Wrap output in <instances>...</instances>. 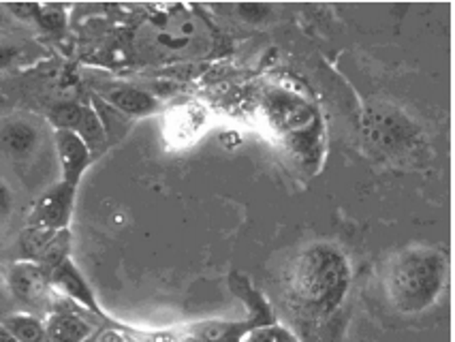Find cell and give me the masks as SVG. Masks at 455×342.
<instances>
[{"label":"cell","mask_w":455,"mask_h":342,"mask_svg":"<svg viewBox=\"0 0 455 342\" xmlns=\"http://www.w3.org/2000/svg\"><path fill=\"white\" fill-rule=\"evenodd\" d=\"M447 263L441 252L411 249L391 261L387 291L391 302L402 313H421L432 306L444 285Z\"/></svg>","instance_id":"6da1fadb"},{"label":"cell","mask_w":455,"mask_h":342,"mask_svg":"<svg viewBox=\"0 0 455 342\" xmlns=\"http://www.w3.org/2000/svg\"><path fill=\"white\" fill-rule=\"evenodd\" d=\"M348 267L336 251L327 246L306 251L295 263L293 291L306 306L330 310L340 302L347 289Z\"/></svg>","instance_id":"7a4b0ae2"},{"label":"cell","mask_w":455,"mask_h":342,"mask_svg":"<svg viewBox=\"0 0 455 342\" xmlns=\"http://www.w3.org/2000/svg\"><path fill=\"white\" fill-rule=\"evenodd\" d=\"M73 197H76V187L60 182L54 188H50L44 197L36 202L30 212L28 225L35 229L45 231H62L67 229L68 219H71Z\"/></svg>","instance_id":"3957f363"},{"label":"cell","mask_w":455,"mask_h":342,"mask_svg":"<svg viewBox=\"0 0 455 342\" xmlns=\"http://www.w3.org/2000/svg\"><path fill=\"white\" fill-rule=\"evenodd\" d=\"M9 291L28 306H41L47 299V274L33 261H18L7 272Z\"/></svg>","instance_id":"277c9868"},{"label":"cell","mask_w":455,"mask_h":342,"mask_svg":"<svg viewBox=\"0 0 455 342\" xmlns=\"http://www.w3.org/2000/svg\"><path fill=\"white\" fill-rule=\"evenodd\" d=\"M56 152L58 159H60L62 173H65V180L71 187H77L79 178L86 171L90 165V156L92 152L86 146V141L79 137L76 131H56Z\"/></svg>","instance_id":"5b68a950"},{"label":"cell","mask_w":455,"mask_h":342,"mask_svg":"<svg viewBox=\"0 0 455 342\" xmlns=\"http://www.w3.org/2000/svg\"><path fill=\"white\" fill-rule=\"evenodd\" d=\"M47 281H50V285L60 289L65 296L76 299V302L86 306L88 310H92V313L100 314L97 299H94L92 291H90L86 281H84V276L77 272V267L73 266L71 259L60 261L56 267H52V270L47 272Z\"/></svg>","instance_id":"8992f818"},{"label":"cell","mask_w":455,"mask_h":342,"mask_svg":"<svg viewBox=\"0 0 455 342\" xmlns=\"http://www.w3.org/2000/svg\"><path fill=\"white\" fill-rule=\"evenodd\" d=\"M39 146V131L33 124L13 120L4 124L0 131V150L13 161H24L33 156V152Z\"/></svg>","instance_id":"52a82bcc"},{"label":"cell","mask_w":455,"mask_h":342,"mask_svg":"<svg viewBox=\"0 0 455 342\" xmlns=\"http://www.w3.org/2000/svg\"><path fill=\"white\" fill-rule=\"evenodd\" d=\"M368 131L370 139L377 141L380 148H395V146L411 139V129L406 120H398L395 115L374 114L368 120Z\"/></svg>","instance_id":"ba28073f"},{"label":"cell","mask_w":455,"mask_h":342,"mask_svg":"<svg viewBox=\"0 0 455 342\" xmlns=\"http://www.w3.org/2000/svg\"><path fill=\"white\" fill-rule=\"evenodd\" d=\"M88 325L76 314L56 313L47 319L45 334L50 342H84L88 338Z\"/></svg>","instance_id":"9c48e42d"},{"label":"cell","mask_w":455,"mask_h":342,"mask_svg":"<svg viewBox=\"0 0 455 342\" xmlns=\"http://www.w3.org/2000/svg\"><path fill=\"white\" fill-rule=\"evenodd\" d=\"M274 120L283 126V129L293 131L299 135L301 131H308L312 124V112L304 103L295 101V99H278L276 105H272Z\"/></svg>","instance_id":"30bf717a"},{"label":"cell","mask_w":455,"mask_h":342,"mask_svg":"<svg viewBox=\"0 0 455 342\" xmlns=\"http://www.w3.org/2000/svg\"><path fill=\"white\" fill-rule=\"evenodd\" d=\"M105 101L111 103V107L131 115H144L156 109L155 99L144 91H137V88H118V91H111L105 94Z\"/></svg>","instance_id":"8fae6325"},{"label":"cell","mask_w":455,"mask_h":342,"mask_svg":"<svg viewBox=\"0 0 455 342\" xmlns=\"http://www.w3.org/2000/svg\"><path fill=\"white\" fill-rule=\"evenodd\" d=\"M3 328L13 336L15 342H45V325L30 314H12L3 319Z\"/></svg>","instance_id":"7c38bea8"},{"label":"cell","mask_w":455,"mask_h":342,"mask_svg":"<svg viewBox=\"0 0 455 342\" xmlns=\"http://www.w3.org/2000/svg\"><path fill=\"white\" fill-rule=\"evenodd\" d=\"M76 133L86 141L90 152L100 148V146L105 144V124L92 107H84Z\"/></svg>","instance_id":"4fadbf2b"},{"label":"cell","mask_w":455,"mask_h":342,"mask_svg":"<svg viewBox=\"0 0 455 342\" xmlns=\"http://www.w3.org/2000/svg\"><path fill=\"white\" fill-rule=\"evenodd\" d=\"M84 107L77 103H60L56 105L50 112L52 124L56 126V131H76L79 124V118H82Z\"/></svg>","instance_id":"5bb4252c"},{"label":"cell","mask_w":455,"mask_h":342,"mask_svg":"<svg viewBox=\"0 0 455 342\" xmlns=\"http://www.w3.org/2000/svg\"><path fill=\"white\" fill-rule=\"evenodd\" d=\"M36 22L44 26L45 30L65 28V24H67L65 9L58 7V4H47V7H41L39 15H36Z\"/></svg>","instance_id":"9a60e30c"},{"label":"cell","mask_w":455,"mask_h":342,"mask_svg":"<svg viewBox=\"0 0 455 342\" xmlns=\"http://www.w3.org/2000/svg\"><path fill=\"white\" fill-rule=\"evenodd\" d=\"M9 13H13L15 18L20 20H36V15H39V9L41 4H35V3H9L7 7Z\"/></svg>","instance_id":"2e32d148"},{"label":"cell","mask_w":455,"mask_h":342,"mask_svg":"<svg viewBox=\"0 0 455 342\" xmlns=\"http://www.w3.org/2000/svg\"><path fill=\"white\" fill-rule=\"evenodd\" d=\"M280 340V328H255L246 342H278Z\"/></svg>","instance_id":"e0dca14e"},{"label":"cell","mask_w":455,"mask_h":342,"mask_svg":"<svg viewBox=\"0 0 455 342\" xmlns=\"http://www.w3.org/2000/svg\"><path fill=\"white\" fill-rule=\"evenodd\" d=\"M240 13L244 15L248 22H257V20H263L269 13V7L266 4H242Z\"/></svg>","instance_id":"ac0fdd59"},{"label":"cell","mask_w":455,"mask_h":342,"mask_svg":"<svg viewBox=\"0 0 455 342\" xmlns=\"http://www.w3.org/2000/svg\"><path fill=\"white\" fill-rule=\"evenodd\" d=\"M12 212V191H9L7 182L0 180V220H4Z\"/></svg>","instance_id":"d6986e66"},{"label":"cell","mask_w":455,"mask_h":342,"mask_svg":"<svg viewBox=\"0 0 455 342\" xmlns=\"http://www.w3.org/2000/svg\"><path fill=\"white\" fill-rule=\"evenodd\" d=\"M15 58V50L7 45H0V68L12 65V60Z\"/></svg>","instance_id":"ffe728a7"},{"label":"cell","mask_w":455,"mask_h":342,"mask_svg":"<svg viewBox=\"0 0 455 342\" xmlns=\"http://www.w3.org/2000/svg\"><path fill=\"white\" fill-rule=\"evenodd\" d=\"M216 342H240V331H225Z\"/></svg>","instance_id":"44dd1931"},{"label":"cell","mask_w":455,"mask_h":342,"mask_svg":"<svg viewBox=\"0 0 455 342\" xmlns=\"http://www.w3.org/2000/svg\"><path fill=\"white\" fill-rule=\"evenodd\" d=\"M0 342H15V338L12 334H9L7 330L3 328V325H0Z\"/></svg>","instance_id":"7402d4cb"},{"label":"cell","mask_w":455,"mask_h":342,"mask_svg":"<svg viewBox=\"0 0 455 342\" xmlns=\"http://www.w3.org/2000/svg\"><path fill=\"white\" fill-rule=\"evenodd\" d=\"M278 342H298L293 338V336L289 334V331H284V330H280V340Z\"/></svg>","instance_id":"603a6c76"},{"label":"cell","mask_w":455,"mask_h":342,"mask_svg":"<svg viewBox=\"0 0 455 342\" xmlns=\"http://www.w3.org/2000/svg\"><path fill=\"white\" fill-rule=\"evenodd\" d=\"M4 101V97H0V103H3Z\"/></svg>","instance_id":"cb8c5ba5"}]
</instances>
